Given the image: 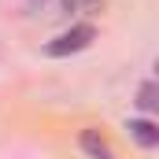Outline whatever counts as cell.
<instances>
[{"label":"cell","instance_id":"6da1fadb","mask_svg":"<svg viewBox=\"0 0 159 159\" xmlns=\"http://www.w3.org/2000/svg\"><path fill=\"white\" fill-rule=\"evenodd\" d=\"M93 37H96V30L81 22V26H74V30L59 34L56 41H48V44H44V52H48V56H70V52H81V48H89V44H93Z\"/></svg>","mask_w":159,"mask_h":159},{"label":"cell","instance_id":"7a4b0ae2","mask_svg":"<svg viewBox=\"0 0 159 159\" xmlns=\"http://www.w3.org/2000/svg\"><path fill=\"white\" fill-rule=\"evenodd\" d=\"M126 129H129V137H133L141 148H156V144H159V126H156V122H148V119L126 122Z\"/></svg>","mask_w":159,"mask_h":159},{"label":"cell","instance_id":"3957f363","mask_svg":"<svg viewBox=\"0 0 159 159\" xmlns=\"http://www.w3.org/2000/svg\"><path fill=\"white\" fill-rule=\"evenodd\" d=\"M81 148H85V152H89L93 159H115L111 144H107V141H104L96 129H85V133H81Z\"/></svg>","mask_w":159,"mask_h":159},{"label":"cell","instance_id":"277c9868","mask_svg":"<svg viewBox=\"0 0 159 159\" xmlns=\"http://www.w3.org/2000/svg\"><path fill=\"white\" fill-rule=\"evenodd\" d=\"M156 104H159V85L156 81H144L141 93H137V107L141 111H156Z\"/></svg>","mask_w":159,"mask_h":159},{"label":"cell","instance_id":"5b68a950","mask_svg":"<svg viewBox=\"0 0 159 159\" xmlns=\"http://www.w3.org/2000/svg\"><path fill=\"white\" fill-rule=\"evenodd\" d=\"M63 7L74 11V15H93V11L104 7V0H63Z\"/></svg>","mask_w":159,"mask_h":159}]
</instances>
